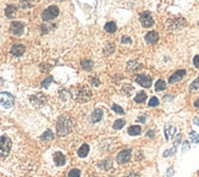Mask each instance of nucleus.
<instances>
[{"mask_svg": "<svg viewBox=\"0 0 199 177\" xmlns=\"http://www.w3.org/2000/svg\"><path fill=\"white\" fill-rule=\"evenodd\" d=\"M72 131V121L66 115H61L56 122V132L59 136H66Z\"/></svg>", "mask_w": 199, "mask_h": 177, "instance_id": "f257e3e1", "label": "nucleus"}, {"mask_svg": "<svg viewBox=\"0 0 199 177\" xmlns=\"http://www.w3.org/2000/svg\"><path fill=\"white\" fill-rule=\"evenodd\" d=\"M92 98V91L89 89V87L87 86H82L77 89L76 92V100L78 103H86V101H89Z\"/></svg>", "mask_w": 199, "mask_h": 177, "instance_id": "f03ea898", "label": "nucleus"}, {"mask_svg": "<svg viewBox=\"0 0 199 177\" xmlns=\"http://www.w3.org/2000/svg\"><path fill=\"white\" fill-rule=\"evenodd\" d=\"M11 149V140L6 136L0 137V157H6Z\"/></svg>", "mask_w": 199, "mask_h": 177, "instance_id": "7ed1b4c3", "label": "nucleus"}, {"mask_svg": "<svg viewBox=\"0 0 199 177\" xmlns=\"http://www.w3.org/2000/svg\"><path fill=\"white\" fill-rule=\"evenodd\" d=\"M0 104L6 108V109H10L14 106L15 104V98L14 95H11L10 93L7 92H0Z\"/></svg>", "mask_w": 199, "mask_h": 177, "instance_id": "20e7f679", "label": "nucleus"}, {"mask_svg": "<svg viewBox=\"0 0 199 177\" xmlns=\"http://www.w3.org/2000/svg\"><path fill=\"white\" fill-rule=\"evenodd\" d=\"M58 16H59V7L53 5V6H49L46 10H44L42 19H43V21H50Z\"/></svg>", "mask_w": 199, "mask_h": 177, "instance_id": "39448f33", "label": "nucleus"}, {"mask_svg": "<svg viewBox=\"0 0 199 177\" xmlns=\"http://www.w3.org/2000/svg\"><path fill=\"white\" fill-rule=\"evenodd\" d=\"M139 21L140 23H142V26L145 27V28H149V27H152V26L154 24V19H153L152 14L148 12V11H145V12H143V14L140 15Z\"/></svg>", "mask_w": 199, "mask_h": 177, "instance_id": "423d86ee", "label": "nucleus"}, {"mask_svg": "<svg viewBox=\"0 0 199 177\" xmlns=\"http://www.w3.org/2000/svg\"><path fill=\"white\" fill-rule=\"evenodd\" d=\"M29 100H31V104L34 108H42L46 101V97L44 94H42V93H37L36 95H32L29 98Z\"/></svg>", "mask_w": 199, "mask_h": 177, "instance_id": "0eeeda50", "label": "nucleus"}, {"mask_svg": "<svg viewBox=\"0 0 199 177\" xmlns=\"http://www.w3.org/2000/svg\"><path fill=\"white\" fill-rule=\"evenodd\" d=\"M131 157H132V150L131 149H126V150H122L120 152L116 157V161L119 164H126L131 160Z\"/></svg>", "mask_w": 199, "mask_h": 177, "instance_id": "6e6552de", "label": "nucleus"}, {"mask_svg": "<svg viewBox=\"0 0 199 177\" xmlns=\"http://www.w3.org/2000/svg\"><path fill=\"white\" fill-rule=\"evenodd\" d=\"M23 29H24L23 24L19 21H14L11 23V26H10V32L12 34H15V36H21L23 33Z\"/></svg>", "mask_w": 199, "mask_h": 177, "instance_id": "1a4fd4ad", "label": "nucleus"}, {"mask_svg": "<svg viewBox=\"0 0 199 177\" xmlns=\"http://www.w3.org/2000/svg\"><path fill=\"white\" fill-rule=\"evenodd\" d=\"M136 82L144 88H149L152 86V78L148 77V76H144V75H138L136 77Z\"/></svg>", "mask_w": 199, "mask_h": 177, "instance_id": "9d476101", "label": "nucleus"}, {"mask_svg": "<svg viewBox=\"0 0 199 177\" xmlns=\"http://www.w3.org/2000/svg\"><path fill=\"white\" fill-rule=\"evenodd\" d=\"M167 24L171 29H179L186 24V21H184V19H174V20L167 21Z\"/></svg>", "mask_w": 199, "mask_h": 177, "instance_id": "9b49d317", "label": "nucleus"}, {"mask_svg": "<svg viewBox=\"0 0 199 177\" xmlns=\"http://www.w3.org/2000/svg\"><path fill=\"white\" fill-rule=\"evenodd\" d=\"M186 75V70H179L176 71L172 76H170L169 78V83H175V82H179V79L183 78V76Z\"/></svg>", "mask_w": 199, "mask_h": 177, "instance_id": "f8f14e48", "label": "nucleus"}, {"mask_svg": "<svg viewBox=\"0 0 199 177\" xmlns=\"http://www.w3.org/2000/svg\"><path fill=\"white\" fill-rule=\"evenodd\" d=\"M145 40H147V43H149V44L157 43V42L159 40V34H158V32L152 31V32L147 33V34H145Z\"/></svg>", "mask_w": 199, "mask_h": 177, "instance_id": "ddd939ff", "label": "nucleus"}, {"mask_svg": "<svg viewBox=\"0 0 199 177\" xmlns=\"http://www.w3.org/2000/svg\"><path fill=\"white\" fill-rule=\"evenodd\" d=\"M54 161H55V165H56V166H62V165H65V162H66V157H65V155H64L61 152H56V153L54 154Z\"/></svg>", "mask_w": 199, "mask_h": 177, "instance_id": "4468645a", "label": "nucleus"}, {"mask_svg": "<svg viewBox=\"0 0 199 177\" xmlns=\"http://www.w3.org/2000/svg\"><path fill=\"white\" fill-rule=\"evenodd\" d=\"M24 50L26 49H24V46L22 44H16V45H14L11 48V54L15 55V56H21L24 53Z\"/></svg>", "mask_w": 199, "mask_h": 177, "instance_id": "2eb2a0df", "label": "nucleus"}, {"mask_svg": "<svg viewBox=\"0 0 199 177\" xmlns=\"http://www.w3.org/2000/svg\"><path fill=\"white\" fill-rule=\"evenodd\" d=\"M175 133H176V127H174V126H166V128H165V137H166V140H170L171 138L175 136Z\"/></svg>", "mask_w": 199, "mask_h": 177, "instance_id": "dca6fc26", "label": "nucleus"}, {"mask_svg": "<svg viewBox=\"0 0 199 177\" xmlns=\"http://www.w3.org/2000/svg\"><path fill=\"white\" fill-rule=\"evenodd\" d=\"M103 110L101 109H95L94 111H93V114H92V116H91V118H92V122H98V121H100L101 118H103Z\"/></svg>", "mask_w": 199, "mask_h": 177, "instance_id": "f3484780", "label": "nucleus"}, {"mask_svg": "<svg viewBox=\"0 0 199 177\" xmlns=\"http://www.w3.org/2000/svg\"><path fill=\"white\" fill-rule=\"evenodd\" d=\"M121 91H122V94H123V95L130 97V95L133 93L135 88H133V86H131V84H123L122 88H121Z\"/></svg>", "mask_w": 199, "mask_h": 177, "instance_id": "a211bd4d", "label": "nucleus"}, {"mask_svg": "<svg viewBox=\"0 0 199 177\" xmlns=\"http://www.w3.org/2000/svg\"><path fill=\"white\" fill-rule=\"evenodd\" d=\"M88 153H89V147H88V144H83V145H81V148L78 149V157H86L88 155Z\"/></svg>", "mask_w": 199, "mask_h": 177, "instance_id": "6ab92c4d", "label": "nucleus"}, {"mask_svg": "<svg viewBox=\"0 0 199 177\" xmlns=\"http://www.w3.org/2000/svg\"><path fill=\"white\" fill-rule=\"evenodd\" d=\"M5 15H6L9 19L14 17V16L16 15V6H14V5H9V6L6 7V10H5Z\"/></svg>", "mask_w": 199, "mask_h": 177, "instance_id": "aec40b11", "label": "nucleus"}, {"mask_svg": "<svg viewBox=\"0 0 199 177\" xmlns=\"http://www.w3.org/2000/svg\"><path fill=\"white\" fill-rule=\"evenodd\" d=\"M140 132H142L140 126H131L128 128V135L130 136H138V135H140Z\"/></svg>", "mask_w": 199, "mask_h": 177, "instance_id": "412c9836", "label": "nucleus"}, {"mask_svg": "<svg viewBox=\"0 0 199 177\" xmlns=\"http://www.w3.org/2000/svg\"><path fill=\"white\" fill-rule=\"evenodd\" d=\"M81 66H82L83 70L91 71L92 67H93V62H92V60H82V61H81Z\"/></svg>", "mask_w": 199, "mask_h": 177, "instance_id": "4be33fe9", "label": "nucleus"}, {"mask_svg": "<svg viewBox=\"0 0 199 177\" xmlns=\"http://www.w3.org/2000/svg\"><path fill=\"white\" fill-rule=\"evenodd\" d=\"M53 138H54V133H53L51 130H46V131L40 136V139H42V140H50V139H53Z\"/></svg>", "mask_w": 199, "mask_h": 177, "instance_id": "5701e85b", "label": "nucleus"}, {"mask_svg": "<svg viewBox=\"0 0 199 177\" xmlns=\"http://www.w3.org/2000/svg\"><path fill=\"white\" fill-rule=\"evenodd\" d=\"M20 5L23 9H29L34 5V0H20Z\"/></svg>", "mask_w": 199, "mask_h": 177, "instance_id": "b1692460", "label": "nucleus"}, {"mask_svg": "<svg viewBox=\"0 0 199 177\" xmlns=\"http://www.w3.org/2000/svg\"><path fill=\"white\" fill-rule=\"evenodd\" d=\"M105 31L106 32H109V33H114V32H116V24L114 23V22H108L106 24H105Z\"/></svg>", "mask_w": 199, "mask_h": 177, "instance_id": "393cba45", "label": "nucleus"}, {"mask_svg": "<svg viewBox=\"0 0 199 177\" xmlns=\"http://www.w3.org/2000/svg\"><path fill=\"white\" fill-rule=\"evenodd\" d=\"M145 99H147V94H145V92H139V93L135 97V101H136V103H144V101H145Z\"/></svg>", "mask_w": 199, "mask_h": 177, "instance_id": "a878e982", "label": "nucleus"}, {"mask_svg": "<svg viewBox=\"0 0 199 177\" xmlns=\"http://www.w3.org/2000/svg\"><path fill=\"white\" fill-rule=\"evenodd\" d=\"M166 88V83L162 81V79H159V81H157V83H155V91H158V92H161V91H164Z\"/></svg>", "mask_w": 199, "mask_h": 177, "instance_id": "bb28decb", "label": "nucleus"}, {"mask_svg": "<svg viewBox=\"0 0 199 177\" xmlns=\"http://www.w3.org/2000/svg\"><path fill=\"white\" fill-rule=\"evenodd\" d=\"M137 67H138L137 60H131V61L128 62V65H127V70H128V71H135Z\"/></svg>", "mask_w": 199, "mask_h": 177, "instance_id": "cd10ccee", "label": "nucleus"}, {"mask_svg": "<svg viewBox=\"0 0 199 177\" xmlns=\"http://www.w3.org/2000/svg\"><path fill=\"white\" fill-rule=\"evenodd\" d=\"M125 126V120L123 118H117L115 122H114V128L115 130H120Z\"/></svg>", "mask_w": 199, "mask_h": 177, "instance_id": "c85d7f7f", "label": "nucleus"}, {"mask_svg": "<svg viewBox=\"0 0 199 177\" xmlns=\"http://www.w3.org/2000/svg\"><path fill=\"white\" fill-rule=\"evenodd\" d=\"M114 50H115V45H114V44H111V43H109V44L105 46L104 53H105L106 55H110L111 53H114Z\"/></svg>", "mask_w": 199, "mask_h": 177, "instance_id": "c756f323", "label": "nucleus"}, {"mask_svg": "<svg viewBox=\"0 0 199 177\" xmlns=\"http://www.w3.org/2000/svg\"><path fill=\"white\" fill-rule=\"evenodd\" d=\"M99 167H100V169H104V170H108V169H110V167H111V161H110V160H105V161L100 162Z\"/></svg>", "mask_w": 199, "mask_h": 177, "instance_id": "7c9ffc66", "label": "nucleus"}, {"mask_svg": "<svg viewBox=\"0 0 199 177\" xmlns=\"http://www.w3.org/2000/svg\"><path fill=\"white\" fill-rule=\"evenodd\" d=\"M81 176V171L78 169H72L70 170L69 172V177H80Z\"/></svg>", "mask_w": 199, "mask_h": 177, "instance_id": "2f4dec72", "label": "nucleus"}, {"mask_svg": "<svg viewBox=\"0 0 199 177\" xmlns=\"http://www.w3.org/2000/svg\"><path fill=\"white\" fill-rule=\"evenodd\" d=\"M113 110L115 111V113H117V114H120V115H122V114H125V110L120 106V105H117V104H114L113 105Z\"/></svg>", "mask_w": 199, "mask_h": 177, "instance_id": "473e14b6", "label": "nucleus"}, {"mask_svg": "<svg viewBox=\"0 0 199 177\" xmlns=\"http://www.w3.org/2000/svg\"><path fill=\"white\" fill-rule=\"evenodd\" d=\"M189 89H191V91H198V89H199V77L196 79V81H194L192 84H191Z\"/></svg>", "mask_w": 199, "mask_h": 177, "instance_id": "72a5a7b5", "label": "nucleus"}, {"mask_svg": "<svg viewBox=\"0 0 199 177\" xmlns=\"http://www.w3.org/2000/svg\"><path fill=\"white\" fill-rule=\"evenodd\" d=\"M189 136H191V139H192V142L199 143V135H198V133H196L194 131H192V132L189 133Z\"/></svg>", "mask_w": 199, "mask_h": 177, "instance_id": "f704fd0d", "label": "nucleus"}, {"mask_svg": "<svg viewBox=\"0 0 199 177\" xmlns=\"http://www.w3.org/2000/svg\"><path fill=\"white\" fill-rule=\"evenodd\" d=\"M149 106H158L159 105V100L157 97H153V98L149 100V104H148Z\"/></svg>", "mask_w": 199, "mask_h": 177, "instance_id": "c9c22d12", "label": "nucleus"}, {"mask_svg": "<svg viewBox=\"0 0 199 177\" xmlns=\"http://www.w3.org/2000/svg\"><path fill=\"white\" fill-rule=\"evenodd\" d=\"M89 82L94 86V87H99L100 86V82L98 81V78L97 77H89Z\"/></svg>", "mask_w": 199, "mask_h": 177, "instance_id": "e433bc0d", "label": "nucleus"}, {"mask_svg": "<svg viewBox=\"0 0 199 177\" xmlns=\"http://www.w3.org/2000/svg\"><path fill=\"white\" fill-rule=\"evenodd\" d=\"M51 82H53V77H48V78L42 83V87H43V88H48V86H49Z\"/></svg>", "mask_w": 199, "mask_h": 177, "instance_id": "4c0bfd02", "label": "nucleus"}, {"mask_svg": "<svg viewBox=\"0 0 199 177\" xmlns=\"http://www.w3.org/2000/svg\"><path fill=\"white\" fill-rule=\"evenodd\" d=\"M193 64H194V66H196V67H199V54L194 56V59H193Z\"/></svg>", "mask_w": 199, "mask_h": 177, "instance_id": "58836bf2", "label": "nucleus"}, {"mask_svg": "<svg viewBox=\"0 0 199 177\" xmlns=\"http://www.w3.org/2000/svg\"><path fill=\"white\" fill-rule=\"evenodd\" d=\"M188 148H189V143H188V142H184V143H183V152L188 150Z\"/></svg>", "mask_w": 199, "mask_h": 177, "instance_id": "ea45409f", "label": "nucleus"}, {"mask_svg": "<svg viewBox=\"0 0 199 177\" xmlns=\"http://www.w3.org/2000/svg\"><path fill=\"white\" fill-rule=\"evenodd\" d=\"M121 42H122V43H131V39H130L128 37H122V38H121Z\"/></svg>", "mask_w": 199, "mask_h": 177, "instance_id": "a19ab883", "label": "nucleus"}, {"mask_svg": "<svg viewBox=\"0 0 199 177\" xmlns=\"http://www.w3.org/2000/svg\"><path fill=\"white\" fill-rule=\"evenodd\" d=\"M171 175H174V170L170 167V169L167 170V176H171Z\"/></svg>", "mask_w": 199, "mask_h": 177, "instance_id": "79ce46f5", "label": "nucleus"}, {"mask_svg": "<svg viewBox=\"0 0 199 177\" xmlns=\"http://www.w3.org/2000/svg\"><path fill=\"white\" fill-rule=\"evenodd\" d=\"M128 177H139V175L137 174V172H132V174H130Z\"/></svg>", "mask_w": 199, "mask_h": 177, "instance_id": "37998d69", "label": "nucleus"}, {"mask_svg": "<svg viewBox=\"0 0 199 177\" xmlns=\"http://www.w3.org/2000/svg\"><path fill=\"white\" fill-rule=\"evenodd\" d=\"M147 136H148V137H154V132H153V131H148Z\"/></svg>", "mask_w": 199, "mask_h": 177, "instance_id": "c03bdc74", "label": "nucleus"}, {"mask_svg": "<svg viewBox=\"0 0 199 177\" xmlns=\"http://www.w3.org/2000/svg\"><path fill=\"white\" fill-rule=\"evenodd\" d=\"M194 106H196V108H197V109L199 110V98L197 99L196 101H194Z\"/></svg>", "mask_w": 199, "mask_h": 177, "instance_id": "a18cd8bd", "label": "nucleus"}, {"mask_svg": "<svg viewBox=\"0 0 199 177\" xmlns=\"http://www.w3.org/2000/svg\"><path fill=\"white\" fill-rule=\"evenodd\" d=\"M138 121H139V122H145V117H144V116H140V117H138Z\"/></svg>", "mask_w": 199, "mask_h": 177, "instance_id": "49530a36", "label": "nucleus"}, {"mask_svg": "<svg viewBox=\"0 0 199 177\" xmlns=\"http://www.w3.org/2000/svg\"><path fill=\"white\" fill-rule=\"evenodd\" d=\"M193 122H194L196 125H198V126H199V117H196V118H194V120H193Z\"/></svg>", "mask_w": 199, "mask_h": 177, "instance_id": "de8ad7c7", "label": "nucleus"}, {"mask_svg": "<svg viewBox=\"0 0 199 177\" xmlns=\"http://www.w3.org/2000/svg\"><path fill=\"white\" fill-rule=\"evenodd\" d=\"M2 82H4V81H2V79L0 78V84H1V83H2Z\"/></svg>", "mask_w": 199, "mask_h": 177, "instance_id": "09e8293b", "label": "nucleus"}]
</instances>
